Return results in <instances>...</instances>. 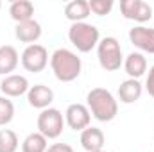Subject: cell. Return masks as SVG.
<instances>
[{
  "label": "cell",
  "mask_w": 154,
  "mask_h": 152,
  "mask_svg": "<svg viewBox=\"0 0 154 152\" xmlns=\"http://www.w3.org/2000/svg\"><path fill=\"white\" fill-rule=\"evenodd\" d=\"M99 152H104V150H99Z\"/></svg>",
  "instance_id": "26"
},
{
  "label": "cell",
  "mask_w": 154,
  "mask_h": 152,
  "mask_svg": "<svg viewBox=\"0 0 154 152\" xmlns=\"http://www.w3.org/2000/svg\"><path fill=\"white\" fill-rule=\"evenodd\" d=\"M9 14H11V18H13L16 23H22V22L32 20V14H34V4L29 2V0H14V2L9 5Z\"/></svg>",
  "instance_id": "17"
},
{
  "label": "cell",
  "mask_w": 154,
  "mask_h": 152,
  "mask_svg": "<svg viewBox=\"0 0 154 152\" xmlns=\"http://www.w3.org/2000/svg\"><path fill=\"white\" fill-rule=\"evenodd\" d=\"M120 13L125 20H134L140 23L149 22L152 18V7L143 0H122Z\"/></svg>",
  "instance_id": "7"
},
{
  "label": "cell",
  "mask_w": 154,
  "mask_h": 152,
  "mask_svg": "<svg viewBox=\"0 0 154 152\" xmlns=\"http://www.w3.org/2000/svg\"><path fill=\"white\" fill-rule=\"evenodd\" d=\"M104 132L99 127H86L81 132V145L86 152H99L104 147Z\"/></svg>",
  "instance_id": "13"
},
{
  "label": "cell",
  "mask_w": 154,
  "mask_h": 152,
  "mask_svg": "<svg viewBox=\"0 0 154 152\" xmlns=\"http://www.w3.org/2000/svg\"><path fill=\"white\" fill-rule=\"evenodd\" d=\"M63 113L56 108H47L38 114V132L47 140H56L63 132Z\"/></svg>",
  "instance_id": "5"
},
{
  "label": "cell",
  "mask_w": 154,
  "mask_h": 152,
  "mask_svg": "<svg viewBox=\"0 0 154 152\" xmlns=\"http://www.w3.org/2000/svg\"><path fill=\"white\" fill-rule=\"evenodd\" d=\"M129 39H131V43H133L136 48H140L142 52L154 54V29L143 27V25L133 27V29L129 31Z\"/></svg>",
  "instance_id": "9"
},
{
  "label": "cell",
  "mask_w": 154,
  "mask_h": 152,
  "mask_svg": "<svg viewBox=\"0 0 154 152\" xmlns=\"http://www.w3.org/2000/svg\"><path fill=\"white\" fill-rule=\"evenodd\" d=\"M143 86L140 84V81L136 79H127L118 86V99L124 104H133L142 97Z\"/></svg>",
  "instance_id": "15"
},
{
  "label": "cell",
  "mask_w": 154,
  "mask_h": 152,
  "mask_svg": "<svg viewBox=\"0 0 154 152\" xmlns=\"http://www.w3.org/2000/svg\"><path fill=\"white\" fill-rule=\"evenodd\" d=\"M50 66H52V72H54L56 79L61 82L75 81L81 75V70H82L81 57L68 48H57L50 56Z\"/></svg>",
  "instance_id": "1"
},
{
  "label": "cell",
  "mask_w": 154,
  "mask_h": 152,
  "mask_svg": "<svg viewBox=\"0 0 154 152\" xmlns=\"http://www.w3.org/2000/svg\"><path fill=\"white\" fill-rule=\"evenodd\" d=\"M47 152H74V149L68 143H54L47 149Z\"/></svg>",
  "instance_id": "24"
},
{
  "label": "cell",
  "mask_w": 154,
  "mask_h": 152,
  "mask_svg": "<svg viewBox=\"0 0 154 152\" xmlns=\"http://www.w3.org/2000/svg\"><path fill=\"white\" fill-rule=\"evenodd\" d=\"M18 52L11 45L0 47V75H11V72L16 70L18 66Z\"/></svg>",
  "instance_id": "16"
},
{
  "label": "cell",
  "mask_w": 154,
  "mask_h": 152,
  "mask_svg": "<svg viewBox=\"0 0 154 152\" xmlns=\"http://www.w3.org/2000/svg\"><path fill=\"white\" fill-rule=\"evenodd\" d=\"M88 109L99 122H111L118 113V102L106 88H93L86 95Z\"/></svg>",
  "instance_id": "2"
},
{
  "label": "cell",
  "mask_w": 154,
  "mask_h": 152,
  "mask_svg": "<svg viewBox=\"0 0 154 152\" xmlns=\"http://www.w3.org/2000/svg\"><path fill=\"white\" fill-rule=\"evenodd\" d=\"M88 5H90V13H93L97 16H104V14L111 13L113 0H90Z\"/></svg>",
  "instance_id": "22"
},
{
  "label": "cell",
  "mask_w": 154,
  "mask_h": 152,
  "mask_svg": "<svg viewBox=\"0 0 154 152\" xmlns=\"http://www.w3.org/2000/svg\"><path fill=\"white\" fill-rule=\"evenodd\" d=\"M65 120L72 131L82 132L86 127H90L91 113H90L88 106H84V104H70L65 111Z\"/></svg>",
  "instance_id": "8"
},
{
  "label": "cell",
  "mask_w": 154,
  "mask_h": 152,
  "mask_svg": "<svg viewBox=\"0 0 154 152\" xmlns=\"http://www.w3.org/2000/svg\"><path fill=\"white\" fill-rule=\"evenodd\" d=\"M47 149H48L47 138L39 132H31L22 141V152H47Z\"/></svg>",
  "instance_id": "19"
},
{
  "label": "cell",
  "mask_w": 154,
  "mask_h": 152,
  "mask_svg": "<svg viewBox=\"0 0 154 152\" xmlns=\"http://www.w3.org/2000/svg\"><path fill=\"white\" fill-rule=\"evenodd\" d=\"M14 36H16L18 41H22V43L34 45L39 39V36H41V25H39V22H36L34 18L32 20H27V22H22V23H16Z\"/></svg>",
  "instance_id": "12"
},
{
  "label": "cell",
  "mask_w": 154,
  "mask_h": 152,
  "mask_svg": "<svg viewBox=\"0 0 154 152\" xmlns=\"http://www.w3.org/2000/svg\"><path fill=\"white\" fill-rule=\"evenodd\" d=\"M29 81L27 77L23 75H16V74H11V75H5L0 82V91L5 95V97H22L29 91Z\"/></svg>",
  "instance_id": "10"
},
{
  "label": "cell",
  "mask_w": 154,
  "mask_h": 152,
  "mask_svg": "<svg viewBox=\"0 0 154 152\" xmlns=\"http://www.w3.org/2000/svg\"><path fill=\"white\" fill-rule=\"evenodd\" d=\"M145 90H147V93L154 99V65L151 66V70H149V75H147V81H145Z\"/></svg>",
  "instance_id": "23"
},
{
  "label": "cell",
  "mask_w": 154,
  "mask_h": 152,
  "mask_svg": "<svg viewBox=\"0 0 154 152\" xmlns=\"http://www.w3.org/2000/svg\"><path fill=\"white\" fill-rule=\"evenodd\" d=\"M124 68H125V74L129 75V79H140L147 72V59L143 54L140 52H131L125 61H124Z\"/></svg>",
  "instance_id": "14"
},
{
  "label": "cell",
  "mask_w": 154,
  "mask_h": 152,
  "mask_svg": "<svg viewBox=\"0 0 154 152\" xmlns=\"http://www.w3.org/2000/svg\"><path fill=\"white\" fill-rule=\"evenodd\" d=\"M65 16L72 22V23H79L84 22L90 16V5L86 0H72L65 5Z\"/></svg>",
  "instance_id": "18"
},
{
  "label": "cell",
  "mask_w": 154,
  "mask_h": 152,
  "mask_svg": "<svg viewBox=\"0 0 154 152\" xmlns=\"http://www.w3.org/2000/svg\"><path fill=\"white\" fill-rule=\"evenodd\" d=\"M0 9H2V2H0Z\"/></svg>",
  "instance_id": "25"
},
{
  "label": "cell",
  "mask_w": 154,
  "mask_h": 152,
  "mask_svg": "<svg viewBox=\"0 0 154 152\" xmlns=\"http://www.w3.org/2000/svg\"><path fill=\"white\" fill-rule=\"evenodd\" d=\"M48 65V52L43 45H27V48L22 52V66L27 72L39 74L45 70V66Z\"/></svg>",
  "instance_id": "6"
},
{
  "label": "cell",
  "mask_w": 154,
  "mask_h": 152,
  "mask_svg": "<svg viewBox=\"0 0 154 152\" xmlns=\"http://www.w3.org/2000/svg\"><path fill=\"white\" fill-rule=\"evenodd\" d=\"M18 136L11 129H0V152H16L18 150Z\"/></svg>",
  "instance_id": "20"
},
{
  "label": "cell",
  "mask_w": 154,
  "mask_h": 152,
  "mask_svg": "<svg viewBox=\"0 0 154 152\" xmlns=\"http://www.w3.org/2000/svg\"><path fill=\"white\" fill-rule=\"evenodd\" d=\"M97 56H99V65L106 72H116L124 65L120 43L113 36H108V38L99 41V45H97Z\"/></svg>",
  "instance_id": "4"
},
{
  "label": "cell",
  "mask_w": 154,
  "mask_h": 152,
  "mask_svg": "<svg viewBox=\"0 0 154 152\" xmlns=\"http://www.w3.org/2000/svg\"><path fill=\"white\" fill-rule=\"evenodd\" d=\"M27 100L32 108L36 109H47L50 108L52 100H54V91L45 86V84H36V86H31L29 91H27Z\"/></svg>",
  "instance_id": "11"
},
{
  "label": "cell",
  "mask_w": 154,
  "mask_h": 152,
  "mask_svg": "<svg viewBox=\"0 0 154 152\" xmlns=\"http://www.w3.org/2000/svg\"><path fill=\"white\" fill-rule=\"evenodd\" d=\"M68 39L79 52L86 54V52H91L99 45L100 32H99V29L95 25H91L88 22H79V23H72L70 25Z\"/></svg>",
  "instance_id": "3"
},
{
  "label": "cell",
  "mask_w": 154,
  "mask_h": 152,
  "mask_svg": "<svg viewBox=\"0 0 154 152\" xmlns=\"http://www.w3.org/2000/svg\"><path fill=\"white\" fill-rule=\"evenodd\" d=\"M14 118V106L7 97H0V125H7Z\"/></svg>",
  "instance_id": "21"
}]
</instances>
